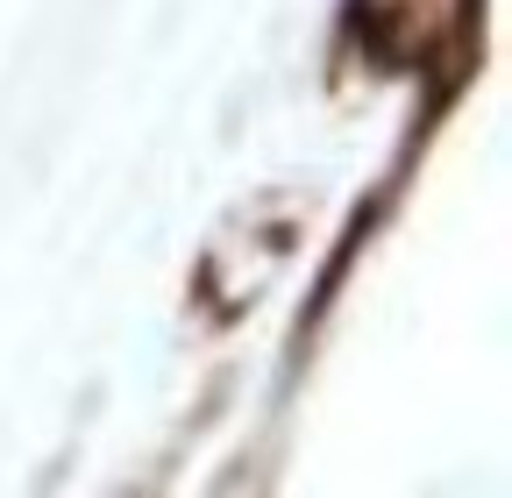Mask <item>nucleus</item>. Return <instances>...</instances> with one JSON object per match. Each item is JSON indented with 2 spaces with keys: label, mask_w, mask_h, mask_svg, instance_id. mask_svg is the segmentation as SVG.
I'll use <instances>...</instances> for the list:
<instances>
[]
</instances>
